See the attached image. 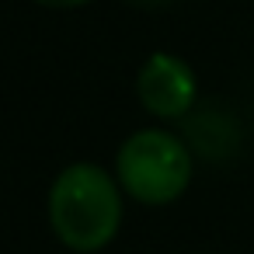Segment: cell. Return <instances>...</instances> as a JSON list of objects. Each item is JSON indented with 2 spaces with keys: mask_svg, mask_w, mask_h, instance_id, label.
Returning <instances> with one entry per match:
<instances>
[{
  "mask_svg": "<svg viewBox=\"0 0 254 254\" xmlns=\"http://www.w3.org/2000/svg\"><path fill=\"white\" fill-rule=\"evenodd\" d=\"M49 219L66 247L73 251L105 247L122 219L115 181L94 164L66 167L49 191Z\"/></svg>",
  "mask_w": 254,
  "mask_h": 254,
  "instance_id": "6da1fadb",
  "label": "cell"
},
{
  "mask_svg": "<svg viewBox=\"0 0 254 254\" xmlns=\"http://www.w3.org/2000/svg\"><path fill=\"white\" fill-rule=\"evenodd\" d=\"M119 178L129 195H136L146 205L174 202L188 178H191V157L188 150L160 129H143L126 139L119 150Z\"/></svg>",
  "mask_w": 254,
  "mask_h": 254,
  "instance_id": "7a4b0ae2",
  "label": "cell"
},
{
  "mask_svg": "<svg viewBox=\"0 0 254 254\" xmlns=\"http://www.w3.org/2000/svg\"><path fill=\"white\" fill-rule=\"evenodd\" d=\"M136 91H139V101L153 115L178 119L195 101V77H191L185 60L157 53V56L146 60V66H143V73L136 80Z\"/></svg>",
  "mask_w": 254,
  "mask_h": 254,
  "instance_id": "3957f363",
  "label": "cell"
},
{
  "mask_svg": "<svg viewBox=\"0 0 254 254\" xmlns=\"http://www.w3.org/2000/svg\"><path fill=\"white\" fill-rule=\"evenodd\" d=\"M39 4H49V7H77V4H87V0H39Z\"/></svg>",
  "mask_w": 254,
  "mask_h": 254,
  "instance_id": "277c9868",
  "label": "cell"
},
{
  "mask_svg": "<svg viewBox=\"0 0 254 254\" xmlns=\"http://www.w3.org/2000/svg\"><path fill=\"white\" fill-rule=\"evenodd\" d=\"M143 4H167V0H143Z\"/></svg>",
  "mask_w": 254,
  "mask_h": 254,
  "instance_id": "5b68a950",
  "label": "cell"
}]
</instances>
